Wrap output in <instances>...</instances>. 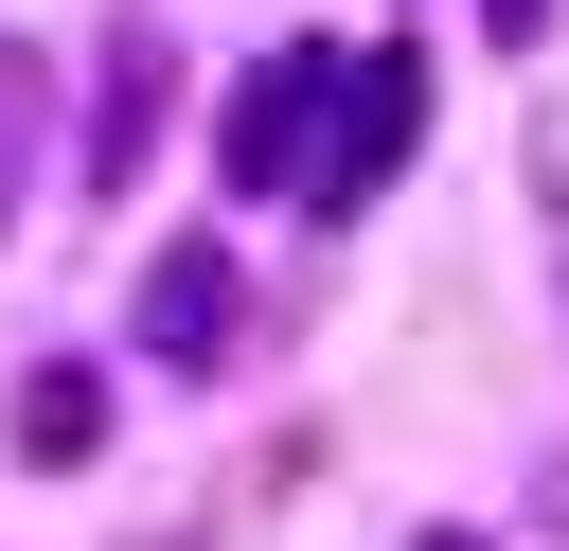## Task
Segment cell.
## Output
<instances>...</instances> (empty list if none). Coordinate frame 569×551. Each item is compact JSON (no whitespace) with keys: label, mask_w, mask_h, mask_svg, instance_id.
<instances>
[{"label":"cell","mask_w":569,"mask_h":551,"mask_svg":"<svg viewBox=\"0 0 569 551\" xmlns=\"http://www.w3.org/2000/svg\"><path fill=\"white\" fill-rule=\"evenodd\" d=\"M409 124H427V53H409V36L338 53V89H320V142H302V213H356V196H391V178H409Z\"/></svg>","instance_id":"obj_1"},{"label":"cell","mask_w":569,"mask_h":551,"mask_svg":"<svg viewBox=\"0 0 569 551\" xmlns=\"http://www.w3.org/2000/svg\"><path fill=\"white\" fill-rule=\"evenodd\" d=\"M320 89H338V36H284L249 89H231V124H213V160H231V196H302V142H320Z\"/></svg>","instance_id":"obj_2"},{"label":"cell","mask_w":569,"mask_h":551,"mask_svg":"<svg viewBox=\"0 0 569 551\" xmlns=\"http://www.w3.org/2000/svg\"><path fill=\"white\" fill-rule=\"evenodd\" d=\"M231 302H249V284H231V249H213V231H178V249L142 267V355L213 373V355H231Z\"/></svg>","instance_id":"obj_3"},{"label":"cell","mask_w":569,"mask_h":551,"mask_svg":"<svg viewBox=\"0 0 569 551\" xmlns=\"http://www.w3.org/2000/svg\"><path fill=\"white\" fill-rule=\"evenodd\" d=\"M89 444H107V373L89 355H36L18 373V462H89Z\"/></svg>","instance_id":"obj_4"},{"label":"cell","mask_w":569,"mask_h":551,"mask_svg":"<svg viewBox=\"0 0 569 551\" xmlns=\"http://www.w3.org/2000/svg\"><path fill=\"white\" fill-rule=\"evenodd\" d=\"M142 142H160V36H124V53H107V124H89V160H71V178H142Z\"/></svg>","instance_id":"obj_5"},{"label":"cell","mask_w":569,"mask_h":551,"mask_svg":"<svg viewBox=\"0 0 569 551\" xmlns=\"http://www.w3.org/2000/svg\"><path fill=\"white\" fill-rule=\"evenodd\" d=\"M480 18H498V36H533V18H551V0H480Z\"/></svg>","instance_id":"obj_6"},{"label":"cell","mask_w":569,"mask_h":551,"mask_svg":"<svg viewBox=\"0 0 569 551\" xmlns=\"http://www.w3.org/2000/svg\"><path fill=\"white\" fill-rule=\"evenodd\" d=\"M409 551H498V533H409Z\"/></svg>","instance_id":"obj_7"}]
</instances>
